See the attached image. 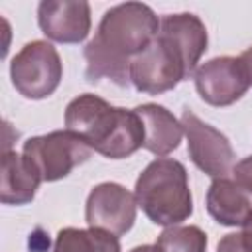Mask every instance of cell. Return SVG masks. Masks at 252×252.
Segmentation results:
<instances>
[{
  "label": "cell",
  "mask_w": 252,
  "mask_h": 252,
  "mask_svg": "<svg viewBox=\"0 0 252 252\" xmlns=\"http://www.w3.org/2000/svg\"><path fill=\"white\" fill-rule=\"evenodd\" d=\"M138 116L142 118L144 124V148L152 152L158 158H163L177 150L181 136H183V126L181 122L173 116L171 110H167L161 104L156 102H146L134 108Z\"/></svg>",
  "instance_id": "7c38bea8"
},
{
  "label": "cell",
  "mask_w": 252,
  "mask_h": 252,
  "mask_svg": "<svg viewBox=\"0 0 252 252\" xmlns=\"http://www.w3.org/2000/svg\"><path fill=\"white\" fill-rule=\"evenodd\" d=\"M10 77L16 91L32 100L47 98L63 79V63L57 49L43 39L26 43L10 63Z\"/></svg>",
  "instance_id": "277c9868"
},
{
  "label": "cell",
  "mask_w": 252,
  "mask_h": 252,
  "mask_svg": "<svg viewBox=\"0 0 252 252\" xmlns=\"http://www.w3.org/2000/svg\"><path fill=\"white\" fill-rule=\"evenodd\" d=\"M53 252H120V240L100 228L67 226L57 232Z\"/></svg>",
  "instance_id": "9a60e30c"
},
{
  "label": "cell",
  "mask_w": 252,
  "mask_h": 252,
  "mask_svg": "<svg viewBox=\"0 0 252 252\" xmlns=\"http://www.w3.org/2000/svg\"><path fill=\"white\" fill-rule=\"evenodd\" d=\"M93 150L69 130H53L24 142L22 156L39 173L41 181H59L91 158Z\"/></svg>",
  "instance_id": "5b68a950"
},
{
  "label": "cell",
  "mask_w": 252,
  "mask_h": 252,
  "mask_svg": "<svg viewBox=\"0 0 252 252\" xmlns=\"http://www.w3.org/2000/svg\"><path fill=\"white\" fill-rule=\"evenodd\" d=\"M232 175H234V183L242 191H246L248 195H252V156L240 159L232 167Z\"/></svg>",
  "instance_id": "e0dca14e"
},
{
  "label": "cell",
  "mask_w": 252,
  "mask_h": 252,
  "mask_svg": "<svg viewBox=\"0 0 252 252\" xmlns=\"http://www.w3.org/2000/svg\"><path fill=\"white\" fill-rule=\"evenodd\" d=\"M41 183L39 173L26 161L24 156L4 150L0 173V201L4 205H28L33 201Z\"/></svg>",
  "instance_id": "5bb4252c"
},
{
  "label": "cell",
  "mask_w": 252,
  "mask_h": 252,
  "mask_svg": "<svg viewBox=\"0 0 252 252\" xmlns=\"http://www.w3.org/2000/svg\"><path fill=\"white\" fill-rule=\"evenodd\" d=\"M217 252H250V248L244 244L240 232H230L219 240Z\"/></svg>",
  "instance_id": "ac0fdd59"
},
{
  "label": "cell",
  "mask_w": 252,
  "mask_h": 252,
  "mask_svg": "<svg viewBox=\"0 0 252 252\" xmlns=\"http://www.w3.org/2000/svg\"><path fill=\"white\" fill-rule=\"evenodd\" d=\"M30 250H33V252H43L45 248H49V238L43 234L41 238H37V232H33V234H30Z\"/></svg>",
  "instance_id": "d6986e66"
},
{
  "label": "cell",
  "mask_w": 252,
  "mask_h": 252,
  "mask_svg": "<svg viewBox=\"0 0 252 252\" xmlns=\"http://www.w3.org/2000/svg\"><path fill=\"white\" fill-rule=\"evenodd\" d=\"M185 79L187 73L183 61L159 35L130 61V83L144 94L167 93Z\"/></svg>",
  "instance_id": "8992f818"
},
{
  "label": "cell",
  "mask_w": 252,
  "mask_h": 252,
  "mask_svg": "<svg viewBox=\"0 0 252 252\" xmlns=\"http://www.w3.org/2000/svg\"><path fill=\"white\" fill-rule=\"evenodd\" d=\"M240 61H242V65L246 69V75H248V81L252 85V47H248L240 53Z\"/></svg>",
  "instance_id": "ffe728a7"
},
{
  "label": "cell",
  "mask_w": 252,
  "mask_h": 252,
  "mask_svg": "<svg viewBox=\"0 0 252 252\" xmlns=\"http://www.w3.org/2000/svg\"><path fill=\"white\" fill-rule=\"evenodd\" d=\"M159 33L156 12L142 2H126L104 12L96 35L85 45V77L91 83L108 79L118 87L130 85V61Z\"/></svg>",
  "instance_id": "6da1fadb"
},
{
  "label": "cell",
  "mask_w": 252,
  "mask_h": 252,
  "mask_svg": "<svg viewBox=\"0 0 252 252\" xmlns=\"http://www.w3.org/2000/svg\"><path fill=\"white\" fill-rule=\"evenodd\" d=\"M136 211L138 201L134 193L120 183L104 181L91 189L85 203V220L93 228L122 236L134 226Z\"/></svg>",
  "instance_id": "ba28073f"
},
{
  "label": "cell",
  "mask_w": 252,
  "mask_h": 252,
  "mask_svg": "<svg viewBox=\"0 0 252 252\" xmlns=\"http://www.w3.org/2000/svg\"><path fill=\"white\" fill-rule=\"evenodd\" d=\"M65 130L108 159L130 158L144 148V124L138 112L112 106L91 93L79 94L67 104Z\"/></svg>",
  "instance_id": "7a4b0ae2"
},
{
  "label": "cell",
  "mask_w": 252,
  "mask_h": 252,
  "mask_svg": "<svg viewBox=\"0 0 252 252\" xmlns=\"http://www.w3.org/2000/svg\"><path fill=\"white\" fill-rule=\"evenodd\" d=\"M195 87L199 96L211 106H230L242 98L250 87L240 57H213L197 67Z\"/></svg>",
  "instance_id": "9c48e42d"
},
{
  "label": "cell",
  "mask_w": 252,
  "mask_h": 252,
  "mask_svg": "<svg viewBox=\"0 0 252 252\" xmlns=\"http://www.w3.org/2000/svg\"><path fill=\"white\" fill-rule=\"evenodd\" d=\"M163 41H167L179 59L185 65L187 79H191L197 71V63L207 51L209 35L207 28L201 22L199 16L191 12H181V14H167L159 20V33Z\"/></svg>",
  "instance_id": "8fae6325"
},
{
  "label": "cell",
  "mask_w": 252,
  "mask_h": 252,
  "mask_svg": "<svg viewBox=\"0 0 252 252\" xmlns=\"http://www.w3.org/2000/svg\"><path fill=\"white\" fill-rule=\"evenodd\" d=\"M134 195L146 217L159 226H175L193 215L187 169L171 158H156L136 179Z\"/></svg>",
  "instance_id": "3957f363"
},
{
  "label": "cell",
  "mask_w": 252,
  "mask_h": 252,
  "mask_svg": "<svg viewBox=\"0 0 252 252\" xmlns=\"http://www.w3.org/2000/svg\"><path fill=\"white\" fill-rule=\"evenodd\" d=\"M207 211L222 226H242L252 215V203L234 179L217 177L207 191Z\"/></svg>",
  "instance_id": "4fadbf2b"
},
{
  "label": "cell",
  "mask_w": 252,
  "mask_h": 252,
  "mask_svg": "<svg viewBox=\"0 0 252 252\" xmlns=\"http://www.w3.org/2000/svg\"><path fill=\"white\" fill-rule=\"evenodd\" d=\"M37 24L51 41L81 43L91 32V6L85 0H43Z\"/></svg>",
  "instance_id": "30bf717a"
},
{
  "label": "cell",
  "mask_w": 252,
  "mask_h": 252,
  "mask_svg": "<svg viewBox=\"0 0 252 252\" xmlns=\"http://www.w3.org/2000/svg\"><path fill=\"white\" fill-rule=\"evenodd\" d=\"M181 126L187 138L189 158L203 173L217 179L234 167V150L220 130L203 122L189 108L181 114Z\"/></svg>",
  "instance_id": "52a82bcc"
},
{
  "label": "cell",
  "mask_w": 252,
  "mask_h": 252,
  "mask_svg": "<svg viewBox=\"0 0 252 252\" xmlns=\"http://www.w3.org/2000/svg\"><path fill=\"white\" fill-rule=\"evenodd\" d=\"M240 236H242V240H244V244L250 248V252H252V215L248 217V220L242 224V230H240Z\"/></svg>",
  "instance_id": "44dd1931"
},
{
  "label": "cell",
  "mask_w": 252,
  "mask_h": 252,
  "mask_svg": "<svg viewBox=\"0 0 252 252\" xmlns=\"http://www.w3.org/2000/svg\"><path fill=\"white\" fill-rule=\"evenodd\" d=\"M159 252H207V234L195 226H167L156 242Z\"/></svg>",
  "instance_id": "2e32d148"
},
{
  "label": "cell",
  "mask_w": 252,
  "mask_h": 252,
  "mask_svg": "<svg viewBox=\"0 0 252 252\" xmlns=\"http://www.w3.org/2000/svg\"><path fill=\"white\" fill-rule=\"evenodd\" d=\"M130 252H159V250H158V246H156V244H142V246L132 248Z\"/></svg>",
  "instance_id": "7402d4cb"
}]
</instances>
